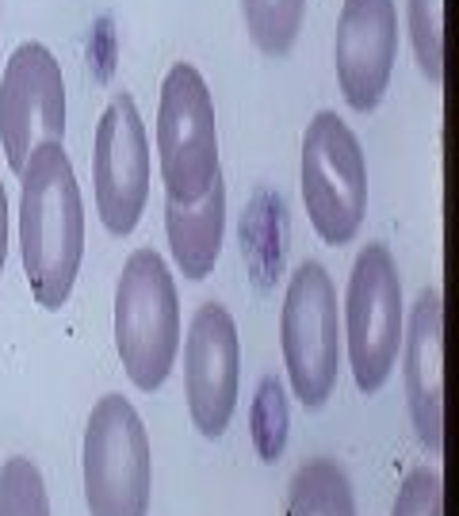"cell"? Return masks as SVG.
I'll return each mask as SVG.
<instances>
[{"instance_id": "obj_10", "label": "cell", "mask_w": 459, "mask_h": 516, "mask_svg": "<svg viewBox=\"0 0 459 516\" xmlns=\"http://www.w3.org/2000/svg\"><path fill=\"white\" fill-rule=\"evenodd\" d=\"M184 344V398H188V417L199 436L219 440L230 429L234 409H238L241 387V341L238 322L222 302H203Z\"/></svg>"}, {"instance_id": "obj_13", "label": "cell", "mask_w": 459, "mask_h": 516, "mask_svg": "<svg viewBox=\"0 0 459 516\" xmlns=\"http://www.w3.org/2000/svg\"><path fill=\"white\" fill-rule=\"evenodd\" d=\"M165 237L184 280H207L219 264L226 237V180L215 176V184L196 203L165 199Z\"/></svg>"}, {"instance_id": "obj_19", "label": "cell", "mask_w": 459, "mask_h": 516, "mask_svg": "<svg viewBox=\"0 0 459 516\" xmlns=\"http://www.w3.org/2000/svg\"><path fill=\"white\" fill-rule=\"evenodd\" d=\"M391 516H444V478L437 467H417L406 474Z\"/></svg>"}, {"instance_id": "obj_15", "label": "cell", "mask_w": 459, "mask_h": 516, "mask_svg": "<svg viewBox=\"0 0 459 516\" xmlns=\"http://www.w3.org/2000/svg\"><path fill=\"white\" fill-rule=\"evenodd\" d=\"M241 16L264 58H287L306 20V0H241Z\"/></svg>"}, {"instance_id": "obj_12", "label": "cell", "mask_w": 459, "mask_h": 516, "mask_svg": "<svg viewBox=\"0 0 459 516\" xmlns=\"http://www.w3.org/2000/svg\"><path fill=\"white\" fill-rule=\"evenodd\" d=\"M402 387L417 440L429 455L444 452V299L425 287L402 329Z\"/></svg>"}, {"instance_id": "obj_6", "label": "cell", "mask_w": 459, "mask_h": 516, "mask_svg": "<svg viewBox=\"0 0 459 516\" xmlns=\"http://www.w3.org/2000/svg\"><path fill=\"white\" fill-rule=\"evenodd\" d=\"M157 161L169 203H196L222 176L215 100L192 62L169 65L157 100Z\"/></svg>"}, {"instance_id": "obj_7", "label": "cell", "mask_w": 459, "mask_h": 516, "mask_svg": "<svg viewBox=\"0 0 459 516\" xmlns=\"http://www.w3.org/2000/svg\"><path fill=\"white\" fill-rule=\"evenodd\" d=\"M402 280L394 253L383 241H368L352 264L349 291H345V352L356 390L379 394L394 375L398 352H402Z\"/></svg>"}, {"instance_id": "obj_1", "label": "cell", "mask_w": 459, "mask_h": 516, "mask_svg": "<svg viewBox=\"0 0 459 516\" xmlns=\"http://www.w3.org/2000/svg\"><path fill=\"white\" fill-rule=\"evenodd\" d=\"M20 260L43 310H62L85 260V199L66 142H43L20 169Z\"/></svg>"}, {"instance_id": "obj_11", "label": "cell", "mask_w": 459, "mask_h": 516, "mask_svg": "<svg viewBox=\"0 0 459 516\" xmlns=\"http://www.w3.org/2000/svg\"><path fill=\"white\" fill-rule=\"evenodd\" d=\"M398 62V8L394 0H345L333 35V69L341 96L356 115H372Z\"/></svg>"}, {"instance_id": "obj_20", "label": "cell", "mask_w": 459, "mask_h": 516, "mask_svg": "<svg viewBox=\"0 0 459 516\" xmlns=\"http://www.w3.org/2000/svg\"><path fill=\"white\" fill-rule=\"evenodd\" d=\"M4 264H8V192L0 184V280H4Z\"/></svg>"}, {"instance_id": "obj_18", "label": "cell", "mask_w": 459, "mask_h": 516, "mask_svg": "<svg viewBox=\"0 0 459 516\" xmlns=\"http://www.w3.org/2000/svg\"><path fill=\"white\" fill-rule=\"evenodd\" d=\"M0 516H50L43 471L27 455H12L0 467Z\"/></svg>"}, {"instance_id": "obj_2", "label": "cell", "mask_w": 459, "mask_h": 516, "mask_svg": "<svg viewBox=\"0 0 459 516\" xmlns=\"http://www.w3.org/2000/svg\"><path fill=\"white\" fill-rule=\"evenodd\" d=\"M180 337V299L169 264L157 249H134L115 283V352L142 394L165 387Z\"/></svg>"}, {"instance_id": "obj_5", "label": "cell", "mask_w": 459, "mask_h": 516, "mask_svg": "<svg viewBox=\"0 0 459 516\" xmlns=\"http://www.w3.org/2000/svg\"><path fill=\"white\" fill-rule=\"evenodd\" d=\"M280 348L291 394L303 409H322L341 371V314L329 272L318 260H303L284 291L280 306Z\"/></svg>"}, {"instance_id": "obj_9", "label": "cell", "mask_w": 459, "mask_h": 516, "mask_svg": "<svg viewBox=\"0 0 459 516\" xmlns=\"http://www.w3.org/2000/svg\"><path fill=\"white\" fill-rule=\"evenodd\" d=\"M66 138V77L43 43H20L0 77V146L20 176L27 153Z\"/></svg>"}, {"instance_id": "obj_16", "label": "cell", "mask_w": 459, "mask_h": 516, "mask_svg": "<svg viewBox=\"0 0 459 516\" xmlns=\"http://www.w3.org/2000/svg\"><path fill=\"white\" fill-rule=\"evenodd\" d=\"M406 31L421 77L444 85V0H406Z\"/></svg>"}, {"instance_id": "obj_8", "label": "cell", "mask_w": 459, "mask_h": 516, "mask_svg": "<svg viewBox=\"0 0 459 516\" xmlns=\"http://www.w3.org/2000/svg\"><path fill=\"white\" fill-rule=\"evenodd\" d=\"M96 215L111 237L134 234L150 203V134L131 92H115L92 138Z\"/></svg>"}, {"instance_id": "obj_14", "label": "cell", "mask_w": 459, "mask_h": 516, "mask_svg": "<svg viewBox=\"0 0 459 516\" xmlns=\"http://www.w3.org/2000/svg\"><path fill=\"white\" fill-rule=\"evenodd\" d=\"M284 516H356V494L337 459H306L287 482Z\"/></svg>"}, {"instance_id": "obj_4", "label": "cell", "mask_w": 459, "mask_h": 516, "mask_svg": "<svg viewBox=\"0 0 459 516\" xmlns=\"http://www.w3.org/2000/svg\"><path fill=\"white\" fill-rule=\"evenodd\" d=\"M303 207L326 245H349L368 215V161L337 111L322 108L303 134Z\"/></svg>"}, {"instance_id": "obj_3", "label": "cell", "mask_w": 459, "mask_h": 516, "mask_svg": "<svg viewBox=\"0 0 459 516\" xmlns=\"http://www.w3.org/2000/svg\"><path fill=\"white\" fill-rule=\"evenodd\" d=\"M88 516H146L153 494V448L138 409L123 394H104L88 413L81 440Z\"/></svg>"}, {"instance_id": "obj_17", "label": "cell", "mask_w": 459, "mask_h": 516, "mask_svg": "<svg viewBox=\"0 0 459 516\" xmlns=\"http://www.w3.org/2000/svg\"><path fill=\"white\" fill-rule=\"evenodd\" d=\"M249 429H253V448L264 463H276L287 448V429H291V413H287L284 387L268 375L257 387L253 409H249Z\"/></svg>"}, {"instance_id": "obj_21", "label": "cell", "mask_w": 459, "mask_h": 516, "mask_svg": "<svg viewBox=\"0 0 459 516\" xmlns=\"http://www.w3.org/2000/svg\"><path fill=\"white\" fill-rule=\"evenodd\" d=\"M0 12H4V8H0Z\"/></svg>"}]
</instances>
